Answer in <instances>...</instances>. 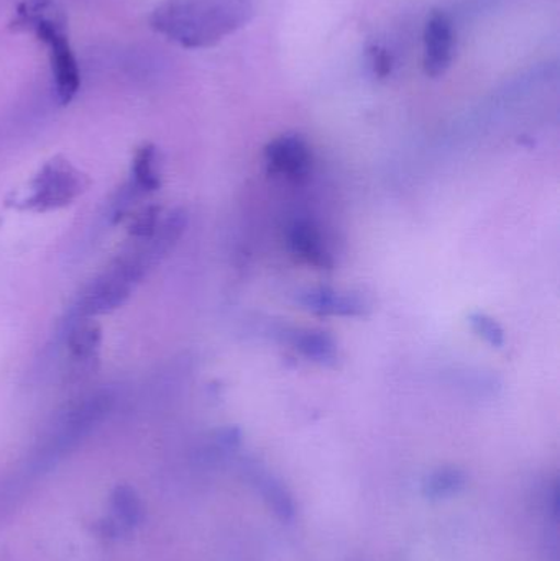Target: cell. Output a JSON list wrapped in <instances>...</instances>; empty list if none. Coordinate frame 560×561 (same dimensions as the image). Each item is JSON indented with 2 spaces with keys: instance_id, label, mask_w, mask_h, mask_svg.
<instances>
[{
  "instance_id": "cell-9",
  "label": "cell",
  "mask_w": 560,
  "mask_h": 561,
  "mask_svg": "<svg viewBox=\"0 0 560 561\" xmlns=\"http://www.w3.org/2000/svg\"><path fill=\"white\" fill-rule=\"evenodd\" d=\"M160 154L153 144H144L132 161L130 190L138 196L160 190Z\"/></svg>"
},
{
  "instance_id": "cell-3",
  "label": "cell",
  "mask_w": 560,
  "mask_h": 561,
  "mask_svg": "<svg viewBox=\"0 0 560 561\" xmlns=\"http://www.w3.org/2000/svg\"><path fill=\"white\" fill-rule=\"evenodd\" d=\"M36 39L48 46L49 65L59 104L68 105L81 88L78 59L69 45L68 28L46 30Z\"/></svg>"
},
{
  "instance_id": "cell-6",
  "label": "cell",
  "mask_w": 560,
  "mask_h": 561,
  "mask_svg": "<svg viewBox=\"0 0 560 561\" xmlns=\"http://www.w3.org/2000/svg\"><path fill=\"white\" fill-rule=\"evenodd\" d=\"M266 163L273 173L302 180L311 170V151L299 135H283L265 148Z\"/></svg>"
},
{
  "instance_id": "cell-2",
  "label": "cell",
  "mask_w": 560,
  "mask_h": 561,
  "mask_svg": "<svg viewBox=\"0 0 560 561\" xmlns=\"http://www.w3.org/2000/svg\"><path fill=\"white\" fill-rule=\"evenodd\" d=\"M88 184V178L68 160L62 157L52 158L36 174L32 191L20 204V209L33 213L61 209L78 199Z\"/></svg>"
},
{
  "instance_id": "cell-14",
  "label": "cell",
  "mask_w": 560,
  "mask_h": 561,
  "mask_svg": "<svg viewBox=\"0 0 560 561\" xmlns=\"http://www.w3.org/2000/svg\"><path fill=\"white\" fill-rule=\"evenodd\" d=\"M470 323H472V329L476 330L483 340H487L490 345L499 346V348L505 345V333H503L502 327H500L495 320L490 319L489 316L472 313V316H470Z\"/></svg>"
},
{
  "instance_id": "cell-5",
  "label": "cell",
  "mask_w": 560,
  "mask_h": 561,
  "mask_svg": "<svg viewBox=\"0 0 560 561\" xmlns=\"http://www.w3.org/2000/svg\"><path fill=\"white\" fill-rule=\"evenodd\" d=\"M141 520V501L134 488H115L108 503V514L95 523V530L104 539H121L130 534Z\"/></svg>"
},
{
  "instance_id": "cell-4",
  "label": "cell",
  "mask_w": 560,
  "mask_h": 561,
  "mask_svg": "<svg viewBox=\"0 0 560 561\" xmlns=\"http://www.w3.org/2000/svg\"><path fill=\"white\" fill-rule=\"evenodd\" d=\"M453 22L446 13L436 10L424 28V71L431 78L444 75L453 62Z\"/></svg>"
},
{
  "instance_id": "cell-7",
  "label": "cell",
  "mask_w": 560,
  "mask_h": 561,
  "mask_svg": "<svg viewBox=\"0 0 560 561\" xmlns=\"http://www.w3.org/2000/svg\"><path fill=\"white\" fill-rule=\"evenodd\" d=\"M298 302L319 316L357 317L367 310V304L357 294H341L328 287L305 290Z\"/></svg>"
},
{
  "instance_id": "cell-13",
  "label": "cell",
  "mask_w": 560,
  "mask_h": 561,
  "mask_svg": "<svg viewBox=\"0 0 560 561\" xmlns=\"http://www.w3.org/2000/svg\"><path fill=\"white\" fill-rule=\"evenodd\" d=\"M466 484V474L457 468H443L424 481V494L427 497H446L459 493Z\"/></svg>"
},
{
  "instance_id": "cell-15",
  "label": "cell",
  "mask_w": 560,
  "mask_h": 561,
  "mask_svg": "<svg viewBox=\"0 0 560 561\" xmlns=\"http://www.w3.org/2000/svg\"><path fill=\"white\" fill-rule=\"evenodd\" d=\"M370 58L375 75L387 78L391 68H393V58H391L390 51L387 48H381V46H372Z\"/></svg>"
},
{
  "instance_id": "cell-11",
  "label": "cell",
  "mask_w": 560,
  "mask_h": 561,
  "mask_svg": "<svg viewBox=\"0 0 560 561\" xmlns=\"http://www.w3.org/2000/svg\"><path fill=\"white\" fill-rule=\"evenodd\" d=\"M293 345L312 362L334 365L338 362V345L328 333L319 330H302L293 333Z\"/></svg>"
},
{
  "instance_id": "cell-1",
  "label": "cell",
  "mask_w": 560,
  "mask_h": 561,
  "mask_svg": "<svg viewBox=\"0 0 560 561\" xmlns=\"http://www.w3.org/2000/svg\"><path fill=\"white\" fill-rule=\"evenodd\" d=\"M255 13V0H163L150 26L183 48H207L242 28Z\"/></svg>"
},
{
  "instance_id": "cell-8",
  "label": "cell",
  "mask_w": 560,
  "mask_h": 561,
  "mask_svg": "<svg viewBox=\"0 0 560 561\" xmlns=\"http://www.w3.org/2000/svg\"><path fill=\"white\" fill-rule=\"evenodd\" d=\"M289 247L302 262L318 270L334 268V259L322 239L321 232L309 222H296L289 232Z\"/></svg>"
},
{
  "instance_id": "cell-12",
  "label": "cell",
  "mask_w": 560,
  "mask_h": 561,
  "mask_svg": "<svg viewBox=\"0 0 560 561\" xmlns=\"http://www.w3.org/2000/svg\"><path fill=\"white\" fill-rule=\"evenodd\" d=\"M253 483L279 519L292 520L295 517V503L279 481L262 471H253Z\"/></svg>"
},
{
  "instance_id": "cell-10",
  "label": "cell",
  "mask_w": 560,
  "mask_h": 561,
  "mask_svg": "<svg viewBox=\"0 0 560 561\" xmlns=\"http://www.w3.org/2000/svg\"><path fill=\"white\" fill-rule=\"evenodd\" d=\"M101 345V327L91 317H76L68 333V346L78 362H91Z\"/></svg>"
}]
</instances>
